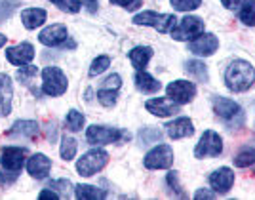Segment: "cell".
I'll return each mask as SVG.
<instances>
[{
	"instance_id": "6da1fadb",
	"label": "cell",
	"mask_w": 255,
	"mask_h": 200,
	"mask_svg": "<svg viewBox=\"0 0 255 200\" xmlns=\"http://www.w3.org/2000/svg\"><path fill=\"white\" fill-rule=\"evenodd\" d=\"M255 82V69L252 63H248L244 59H236L227 67L225 71V84L231 92H246L250 90Z\"/></svg>"
},
{
	"instance_id": "7a4b0ae2",
	"label": "cell",
	"mask_w": 255,
	"mask_h": 200,
	"mask_svg": "<svg viewBox=\"0 0 255 200\" xmlns=\"http://www.w3.org/2000/svg\"><path fill=\"white\" fill-rule=\"evenodd\" d=\"M109 162V153L103 151V149H92L84 153L82 157L78 158L76 162V172L82 176V178H90V176H96L97 172L107 166Z\"/></svg>"
},
{
	"instance_id": "3957f363",
	"label": "cell",
	"mask_w": 255,
	"mask_h": 200,
	"mask_svg": "<svg viewBox=\"0 0 255 200\" xmlns=\"http://www.w3.org/2000/svg\"><path fill=\"white\" fill-rule=\"evenodd\" d=\"M86 139L90 145H109V143H122L129 141V132L118 128L107 126H90L86 132Z\"/></svg>"
},
{
	"instance_id": "277c9868",
	"label": "cell",
	"mask_w": 255,
	"mask_h": 200,
	"mask_svg": "<svg viewBox=\"0 0 255 200\" xmlns=\"http://www.w3.org/2000/svg\"><path fill=\"white\" fill-rule=\"evenodd\" d=\"M69 88V80L59 67H44L42 71V92L50 97L63 95Z\"/></svg>"
},
{
	"instance_id": "5b68a950",
	"label": "cell",
	"mask_w": 255,
	"mask_h": 200,
	"mask_svg": "<svg viewBox=\"0 0 255 200\" xmlns=\"http://www.w3.org/2000/svg\"><path fill=\"white\" fill-rule=\"evenodd\" d=\"M133 23L135 25L152 27L158 32H171L173 27H175V23H177V17L173 13H156V11L145 10L133 17Z\"/></svg>"
},
{
	"instance_id": "8992f818",
	"label": "cell",
	"mask_w": 255,
	"mask_h": 200,
	"mask_svg": "<svg viewBox=\"0 0 255 200\" xmlns=\"http://www.w3.org/2000/svg\"><path fill=\"white\" fill-rule=\"evenodd\" d=\"M223 153V139L217 132L206 130L200 137V141L194 147V157L196 158H212L219 157Z\"/></svg>"
},
{
	"instance_id": "52a82bcc",
	"label": "cell",
	"mask_w": 255,
	"mask_h": 200,
	"mask_svg": "<svg viewBox=\"0 0 255 200\" xmlns=\"http://www.w3.org/2000/svg\"><path fill=\"white\" fill-rule=\"evenodd\" d=\"M147 170H166L173 164V149L166 143H160L154 149H150L143 160Z\"/></svg>"
},
{
	"instance_id": "ba28073f",
	"label": "cell",
	"mask_w": 255,
	"mask_h": 200,
	"mask_svg": "<svg viewBox=\"0 0 255 200\" xmlns=\"http://www.w3.org/2000/svg\"><path fill=\"white\" fill-rule=\"evenodd\" d=\"M213 111L219 118H223L225 122H229V124H233L236 120V124L240 126L244 122V111L240 109L238 103H234L233 99H229V97H215L213 99Z\"/></svg>"
},
{
	"instance_id": "9c48e42d",
	"label": "cell",
	"mask_w": 255,
	"mask_h": 200,
	"mask_svg": "<svg viewBox=\"0 0 255 200\" xmlns=\"http://www.w3.org/2000/svg\"><path fill=\"white\" fill-rule=\"evenodd\" d=\"M202 32H204L202 19L200 17H194V15H187V17L181 19L177 27H173L171 38H175V40H192V38H196Z\"/></svg>"
},
{
	"instance_id": "30bf717a",
	"label": "cell",
	"mask_w": 255,
	"mask_h": 200,
	"mask_svg": "<svg viewBox=\"0 0 255 200\" xmlns=\"http://www.w3.org/2000/svg\"><path fill=\"white\" fill-rule=\"evenodd\" d=\"M166 94L177 105H185V103L192 101V97L196 95V86L192 84V82H189V80H175V82L168 84Z\"/></svg>"
},
{
	"instance_id": "8fae6325",
	"label": "cell",
	"mask_w": 255,
	"mask_h": 200,
	"mask_svg": "<svg viewBox=\"0 0 255 200\" xmlns=\"http://www.w3.org/2000/svg\"><path fill=\"white\" fill-rule=\"evenodd\" d=\"M217 48H219V38L212 32H202L189 42V52H192L194 55H204V57L213 55Z\"/></svg>"
},
{
	"instance_id": "7c38bea8",
	"label": "cell",
	"mask_w": 255,
	"mask_h": 200,
	"mask_svg": "<svg viewBox=\"0 0 255 200\" xmlns=\"http://www.w3.org/2000/svg\"><path fill=\"white\" fill-rule=\"evenodd\" d=\"M25 157H27V151L19 147H6L2 151V157H0V164L2 168L10 174H17L25 164Z\"/></svg>"
},
{
	"instance_id": "4fadbf2b",
	"label": "cell",
	"mask_w": 255,
	"mask_h": 200,
	"mask_svg": "<svg viewBox=\"0 0 255 200\" xmlns=\"http://www.w3.org/2000/svg\"><path fill=\"white\" fill-rule=\"evenodd\" d=\"M145 109L150 115L166 118V116H173L179 113V105L175 101H171L170 97H152L145 103Z\"/></svg>"
},
{
	"instance_id": "5bb4252c",
	"label": "cell",
	"mask_w": 255,
	"mask_h": 200,
	"mask_svg": "<svg viewBox=\"0 0 255 200\" xmlns=\"http://www.w3.org/2000/svg\"><path fill=\"white\" fill-rule=\"evenodd\" d=\"M67 36H69V31H67V27L61 25V23H53L50 27H46L40 31L38 34V40L44 44V46H61V44L67 40Z\"/></svg>"
},
{
	"instance_id": "9a60e30c",
	"label": "cell",
	"mask_w": 255,
	"mask_h": 200,
	"mask_svg": "<svg viewBox=\"0 0 255 200\" xmlns=\"http://www.w3.org/2000/svg\"><path fill=\"white\" fill-rule=\"evenodd\" d=\"M6 57L11 65H29L34 59V48L29 42H21L6 50Z\"/></svg>"
},
{
	"instance_id": "2e32d148",
	"label": "cell",
	"mask_w": 255,
	"mask_h": 200,
	"mask_svg": "<svg viewBox=\"0 0 255 200\" xmlns=\"http://www.w3.org/2000/svg\"><path fill=\"white\" fill-rule=\"evenodd\" d=\"M52 170V160L46 157L44 153H36L27 160V172L31 174V178L46 179Z\"/></svg>"
},
{
	"instance_id": "e0dca14e",
	"label": "cell",
	"mask_w": 255,
	"mask_h": 200,
	"mask_svg": "<svg viewBox=\"0 0 255 200\" xmlns=\"http://www.w3.org/2000/svg\"><path fill=\"white\" fill-rule=\"evenodd\" d=\"M166 134L171 139H183V137H191L194 134V126H192V120L187 116H181L175 118L166 124Z\"/></svg>"
},
{
	"instance_id": "ac0fdd59",
	"label": "cell",
	"mask_w": 255,
	"mask_h": 200,
	"mask_svg": "<svg viewBox=\"0 0 255 200\" xmlns=\"http://www.w3.org/2000/svg\"><path fill=\"white\" fill-rule=\"evenodd\" d=\"M234 183V172L231 168H219L210 176V185L215 193H227Z\"/></svg>"
},
{
	"instance_id": "d6986e66",
	"label": "cell",
	"mask_w": 255,
	"mask_h": 200,
	"mask_svg": "<svg viewBox=\"0 0 255 200\" xmlns=\"http://www.w3.org/2000/svg\"><path fill=\"white\" fill-rule=\"evenodd\" d=\"M11 97L13 88L10 76L0 73V116H8L11 113Z\"/></svg>"
},
{
	"instance_id": "ffe728a7",
	"label": "cell",
	"mask_w": 255,
	"mask_h": 200,
	"mask_svg": "<svg viewBox=\"0 0 255 200\" xmlns=\"http://www.w3.org/2000/svg\"><path fill=\"white\" fill-rule=\"evenodd\" d=\"M46 17H48V13L42 8H27V10L21 11V23L29 31L36 29V27H42Z\"/></svg>"
},
{
	"instance_id": "44dd1931",
	"label": "cell",
	"mask_w": 255,
	"mask_h": 200,
	"mask_svg": "<svg viewBox=\"0 0 255 200\" xmlns=\"http://www.w3.org/2000/svg\"><path fill=\"white\" fill-rule=\"evenodd\" d=\"M135 88H137L139 92H143V94H156L160 88H162V84H160L154 76L145 73V69H141V71L135 73Z\"/></svg>"
},
{
	"instance_id": "7402d4cb",
	"label": "cell",
	"mask_w": 255,
	"mask_h": 200,
	"mask_svg": "<svg viewBox=\"0 0 255 200\" xmlns=\"http://www.w3.org/2000/svg\"><path fill=\"white\" fill-rule=\"evenodd\" d=\"M128 57H129V61L131 65L141 71V69H145L147 63L150 61V57H152V48L150 46H135L131 52L128 53Z\"/></svg>"
},
{
	"instance_id": "603a6c76",
	"label": "cell",
	"mask_w": 255,
	"mask_h": 200,
	"mask_svg": "<svg viewBox=\"0 0 255 200\" xmlns=\"http://www.w3.org/2000/svg\"><path fill=\"white\" fill-rule=\"evenodd\" d=\"M38 134V124L32 120H19L15 122L10 130V136H23V137H32Z\"/></svg>"
},
{
	"instance_id": "cb8c5ba5",
	"label": "cell",
	"mask_w": 255,
	"mask_h": 200,
	"mask_svg": "<svg viewBox=\"0 0 255 200\" xmlns=\"http://www.w3.org/2000/svg\"><path fill=\"white\" fill-rule=\"evenodd\" d=\"M185 71L189 73V76H192V78H196L198 82H208V80H210L206 65H204L202 61H198V59H192V61H187V63H185Z\"/></svg>"
},
{
	"instance_id": "d4e9b609",
	"label": "cell",
	"mask_w": 255,
	"mask_h": 200,
	"mask_svg": "<svg viewBox=\"0 0 255 200\" xmlns=\"http://www.w3.org/2000/svg\"><path fill=\"white\" fill-rule=\"evenodd\" d=\"M75 197L78 200H97V199H105L107 195L101 189L94 187V185H76Z\"/></svg>"
},
{
	"instance_id": "484cf974",
	"label": "cell",
	"mask_w": 255,
	"mask_h": 200,
	"mask_svg": "<svg viewBox=\"0 0 255 200\" xmlns=\"http://www.w3.org/2000/svg\"><path fill=\"white\" fill-rule=\"evenodd\" d=\"M84 122L86 118L82 113H78L76 109H71L67 116H65V128L69 130V132H80L82 128H84Z\"/></svg>"
},
{
	"instance_id": "4316f807",
	"label": "cell",
	"mask_w": 255,
	"mask_h": 200,
	"mask_svg": "<svg viewBox=\"0 0 255 200\" xmlns=\"http://www.w3.org/2000/svg\"><path fill=\"white\" fill-rule=\"evenodd\" d=\"M76 151H78V143H76L75 137H69L65 136L61 139V147H59V153H61V158L63 160H73L76 157Z\"/></svg>"
},
{
	"instance_id": "83f0119b",
	"label": "cell",
	"mask_w": 255,
	"mask_h": 200,
	"mask_svg": "<svg viewBox=\"0 0 255 200\" xmlns=\"http://www.w3.org/2000/svg\"><path fill=\"white\" fill-rule=\"evenodd\" d=\"M240 21L244 25H255V0H244L240 6Z\"/></svg>"
},
{
	"instance_id": "f1b7e54d",
	"label": "cell",
	"mask_w": 255,
	"mask_h": 200,
	"mask_svg": "<svg viewBox=\"0 0 255 200\" xmlns=\"http://www.w3.org/2000/svg\"><path fill=\"white\" fill-rule=\"evenodd\" d=\"M233 160L236 168H248V166H252V164H255V149H250V147L242 149Z\"/></svg>"
},
{
	"instance_id": "f546056e",
	"label": "cell",
	"mask_w": 255,
	"mask_h": 200,
	"mask_svg": "<svg viewBox=\"0 0 255 200\" xmlns=\"http://www.w3.org/2000/svg\"><path fill=\"white\" fill-rule=\"evenodd\" d=\"M160 139H162V132L154 126H147L139 132V143L141 145H150V143H156Z\"/></svg>"
},
{
	"instance_id": "4dcf8cb0",
	"label": "cell",
	"mask_w": 255,
	"mask_h": 200,
	"mask_svg": "<svg viewBox=\"0 0 255 200\" xmlns=\"http://www.w3.org/2000/svg\"><path fill=\"white\" fill-rule=\"evenodd\" d=\"M117 90H111V88H101L97 92V101L103 107H115L117 105Z\"/></svg>"
},
{
	"instance_id": "1f68e13d",
	"label": "cell",
	"mask_w": 255,
	"mask_h": 200,
	"mask_svg": "<svg viewBox=\"0 0 255 200\" xmlns=\"http://www.w3.org/2000/svg\"><path fill=\"white\" fill-rule=\"evenodd\" d=\"M50 189H53L61 199H69L71 197V189H73V185H71V181L69 179H55L50 183Z\"/></svg>"
},
{
	"instance_id": "d6a6232c",
	"label": "cell",
	"mask_w": 255,
	"mask_h": 200,
	"mask_svg": "<svg viewBox=\"0 0 255 200\" xmlns=\"http://www.w3.org/2000/svg\"><path fill=\"white\" fill-rule=\"evenodd\" d=\"M111 67V57L109 55H99L97 59H94V63L90 67V76H97V74L105 73Z\"/></svg>"
},
{
	"instance_id": "836d02e7",
	"label": "cell",
	"mask_w": 255,
	"mask_h": 200,
	"mask_svg": "<svg viewBox=\"0 0 255 200\" xmlns=\"http://www.w3.org/2000/svg\"><path fill=\"white\" fill-rule=\"evenodd\" d=\"M52 4H55L59 10L69 11V13H76L82 8V2L80 0H50Z\"/></svg>"
},
{
	"instance_id": "e575fe53",
	"label": "cell",
	"mask_w": 255,
	"mask_h": 200,
	"mask_svg": "<svg viewBox=\"0 0 255 200\" xmlns=\"http://www.w3.org/2000/svg\"><path fill=\"white\" fill-rule=\"evenodd\" d=\"M170 2L177 11H192L202 4V0H170Z\"/></svg>"
},
{
	"instance_id": "d590c367",
	"label": "cell",
	"mask_w": 255,
	"mask_h": 200,
	"mask_svg": "<svg viewBox=\"0 0 255 200\" xmlns=\"http://www.w3.org/2000/svg\"><path fill=\"white\" fill-rule=\"evenodd\" d=\"M17 2L15 0H0V23H4L15 10Z\"/></svg>"
},
{
	"instance_id": "8d00e7d4",
	"label": "cell",
	"mask_w": 255,
	"mask_h": 200,
	"mask_svg": "<svg viewBox=\"0 0 255 200\" xmlns=\"http://www.w3.org/2000/svg\"><path fill=\"white\" fill-rule=\"evenodd\" d=\"M109 2L115 4V6H120V8H124L128 11H133L143 6V0H109Z\"/></svg>"
},
{
	"instance_id": "74e56055",
	"label": "cell",
	"mask_w": 255,
	"mask_h": 200,
	"mask_svg": "<svg viewBox=\"0 0 255 200\" xmlns=\"http://www.w3.org/2000/svg\"><path fill=\"white\" fill-rule=\"evenodd\" d=\"M34 74H36V67L29 65V67H21V69L17 71V78L21 80L23 84H29V80H31Z\"/></svg>"
},
{
	"instance_id": "f35d334b",
	"label": "cell",
	"mask_w": 255,
	"mask_h": 200,
	"mask_svg": "<svg viewBox=\"0 0 255 200\" xmlns=\"http://www.w3.org/2000/svg\"><path fill=\"white\" fill-rule=\"evenodd\" d=\"M103 84H105V88H111V90H118V88L122 86V78H120V74H111V76L107 78Z\"/></svg>"
},
{
	"instance_id": "ab89813d",
	"label": "cell",
	"mask_w": 255,
	"mask_h": 200,
	"mask_svg": "<svg viewBox=\"0 0 255 200\" xmlns=\"http://www.w3.org/2000/svg\"><path fill=\"white\" fill-rule=\"evenodd\" d=\"M168 183H170V187H173L175 193H179V197H185V193L181 191L179 183H177V172H170L168 174Z\"/></svg>"
},
{
	"instance_id": "60d3db41",
	"label": "cell",
	"mask_w": 255,
	"mask_h": 200,
	"mask_svg": "<svg viewBox=\"0 0 255 200\" xmlns=\"http://www.w3.org/2000/svg\"><path fill=\"white\" fill-rule=\"evenodd\" d=\"M194 199L200 200V199H215V191H206V189H198L196 191V195H194Z\"/></svg>"
},
{
	"instance_id": "b9f144b4",
	"label": "cell",
	"mask_w": 255,
	"mask_h": 200,
	"mask_svg": "<svg viewBox=\"0 0 255 200\" xmlns=\"http://www.w3.org/2000/svg\"><path fill=\"white\" fill-rule=\"evenodd\" d=\"M221 2H223V6L227 8V10H236V8L242 6L244 0H221Z\"/></svg>"
},
{
	"instance_id": "7bdbcfd3",
	"label": "cell",
	"mask_w": 255,
	"mask_h": 200,
	"mask_svg": "<svg viewBox=\"0 0 255 200\" xmlns=\"http://www.w3.org/2000/svg\"><path fill=\"white\" fill-rule=\"evenodd\" d=\"M40 199H61V197H59V195H57L53 189L52 191L44 189L42 193H40Z\"/></svg>"
},
{
	"instance_id": "ee69618b",
	"label": "cell",
	"mask_w": 255,
	"mask_h": 200,
	"mask_svg": "<svg viewBox=\"0 0 255 200\" xmlns=\"http://www.w3.org/2000/svg\"><path fill=\"white\" fill-rule=\"evenodd\" d=\"M4 44H6V36H4V34H2V32H0V48H2V46H4Z\"/></svg>"
}]
</instances>
